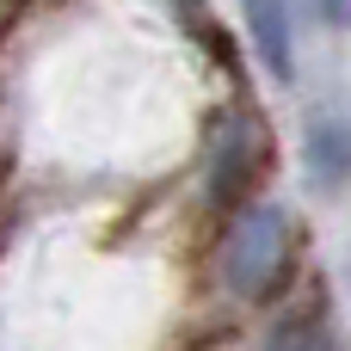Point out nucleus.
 Returning <instances> with one entry per match:
<instances>
[{
    "mask_svg": "<svg viewBox=\"0 0 351 351\" xmlns=\"http://www.w3.org/2000/svg\"><path fill=\"white\" fill-rule=\"evenodd\" d=\"M241 19H247V37L265 62L271 80H296V31H290V0H241Z\"/></svg>",
    "mask_w": 351,
    "mask_h": 351,
    "instance_id": "obj_4",
    "label": "nucleus"
},
{
    "mask_svg": "<svg viewBox=\"0 0 351 351\" xmlns=\"http://www.w3.org/2000/svg\"><path fill=\"white\" fill-rule=\"evenodd\" d=\"M290 210L278 197H259V204H241L228 234H222V253H216V278L228 296L241 302H259L278 290L284 278V259H290Z\"/></svg>",
    "mask_w": 351,
    "mask_h": 351,
    "instance_id": "obj_1",
    "label": "nucleus"
},
{
    "mask_svg": "<svg viewBox=\"0 0 351 351\" xmlns=\"http://www.w3.org/2000/svg\"><path fill=\"white\" fill-rule=\"evenodd\" d=\"M302 173H308V185L321 197L351 179V123L339 111H315L308 117V130H302Z\"/></svg>",
    "mask_w": 351,
    "mask_h": 351,
    "instance_id": "obj_2",
    "label": "nucleus"
},
{
    "mask_svg": "<svg viewBox=\"0 0 351 351\" xmlns=\"http://www.w3.org/2000/svg\"><path fill=\"white\" fill-rule=\"evenodd\" d=\"M259 154H265V136H259V123H228L222 130V142H216V154H210V197L216 204H234L247 185H253V173H259Z\"/></svg>",
    "mask_w": 351,
    "mask_h": 351,
    "instance_id": "obj_3",
    "label": "nucleus"
},
{
    "mask_svg": "<svg viewBox=\"0 0 351 351\" xmlns=\"http://www.w3.org/2000/svg\"><path fill=\"white\" fill-rule=\"evenodd\" d=\"M315 19L333 31H351V0H315Z\"/></svg>",
    "mask_w": 351,
    "mask_h": 351,
    "instance_id": "obj_6",
    "label": "nucleus"
},
{
    "mask_svg": "<svg viewBox=\"0 0 351 351\" xmlns=\"http://www.w3.org/2000/svg\"><path fill=\"white\" fill-rule=\"evenodd\" d=\"M271 351H346V346H339V333H327L321 321H290V327L271 333Z\"/></svg>",
    "mask_w": 351,
    "mask_h": 351,
    "instance_id": "obj_5",
    "label": "nucleus"
}]
</instances>
